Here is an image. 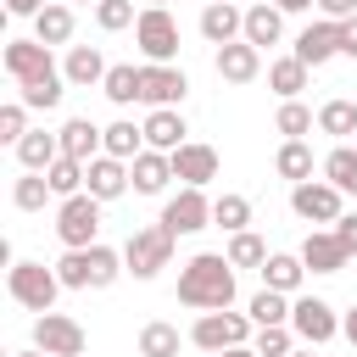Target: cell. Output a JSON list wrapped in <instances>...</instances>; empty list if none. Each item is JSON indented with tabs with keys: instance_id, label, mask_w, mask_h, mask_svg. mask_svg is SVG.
Returning a JSON list of instances; mask_svg holds the SVG:
<instances>
[{
	"instance_id": "f546056e",
	"label": "cell",
	"mask_w": 357,
	"mask_h": 357,
	"mask_svg": "<svg viewBox=\"0 0 357 357\" xmlns=\"http://www.w3.org/2000/svg\"><path fill=\"white\" fill-rule=\"evenodd\" d=\"M45 178H50V195H56V201H73V195H84L89 167H84V162H73V156H56Z\"/></svg>"
},
{
	"instance_id": "f6af8a7d",
	"label": "cell",
	"mask_w": 357,
	"mask_h": 357,
	"mask_svg": "<svg viewBox=\"0 0 357 357\" xmlns=\"http://www.w3.org/2000/svg\"><path fill=\"white\" fill-rule=\"evenodd\" d=\"M335 240H340V245H346V251L357 257V212H346V218L335 223Z\"/></svg>"
},
{
	"instance_id": "484cf974",
	"label": "cell",
	"mask_w": 357,
	"mask_h": 357,
	"mask_svg": "<svg viewBox=\"0 0 357 357\" xmlns=\"http://www.w3.org/2000/svg\"><path fill=\"white\" fill-rule=\"evenodd\" d=\"M73 28H78V17H73V6H67V0H50V6L33 17V39H39V45H67V39H73Z\"/></svg>"
},
{
	"instance_id": "7a4b0ae2",
	"label": "cell",
	"mask_w": 357,
	"mask_h": 357,
	"mask_svg": "<svg viewBox=\"0 0 357 357\" xmlns=\"http://www.w3.org/2000/svg\"><path fill=\"white\" fill-rule=\"evenodd\" d=\"M123 273H128V262H123V251H112V245L61 251V262H56L61 290H106V284H117Z\"/></svg>"
},
{
	"instance_id": "7c38bea8",
	"label": "cell",
	"mask_w": 357,
	"mask_h": 357,
	"mask_svg": "<svg viewBox=\"0 0 357 357\" xmlns=\"http://www.w3.org/2000/svg\"><path fill=\"white\" fill-rule=\"evenodd\" d=\"M0 67L11 73V84H28V78H39V73H56V61H50V45H39V39H6V50H0Z\"/></svg>"
},
{
	"instance_id": "4dcf8cb0",
	"label": "cell",
	"mask_w": 357,
	"mask_h": 357,
	"mask_svg": "<svg viewBox=\"0 0 357 357\" xmlns=\"http://www.w3.org/2000/svg\"><path fill=\"white\" fill-rule=\"evenodd\" d=\"M245 318H251L257 329H279V324H290V296H279V290H257V296L245 301Z\"/></svg>"
},
{
	"instance_id": "11a10c76",
	"label": "cell",
	"mask_w": 357,
	"mask_h": 357,
	"mask_svg": "<svg viewBox=\"0 0 357 357\" xmlns=\"http://www.w3.org/2000/svg\"><path fill=\"white\" fill-rule=\"evenodd\" d=\"M290 357H312V351H301V346H296V351H290Z\"/></svg>"
},
{
	"instance_id": "44dd1931",
	"label": "cell",
	"mask_w": 357,
	"mask_h": 357,
	"mask_svg": "<svg viewBox=\"0 0 357 357\" xmlns=\"http://www.w3.org/2000/svg\"><path fill=\"white\" fill-rule=\"evenodd\" d=\"M212 67H218L223 84H251V78L262 73V50L245 45V39H234V45H223V50L212 56Z\"/></svg>"
},
{
	"instance_id": "1f68e13d",
	"label": "cell",
	"mask_w": 357,
	"mask_h": 357,
	"mask_svg": "<svg viewBox=\"0 0 357 357\" xmlns=\"http://www.w3.org/2000/svg\"><path fill=\"white\" fill-rule=\"evenodd\" d=\"M273 167H279V178L307 184V178H312V145H307V139H284L279 156H273Z\"/></svg>"
},
{
	"instance_id": "f1b7e54d",
	"label": "cell",
	"mask_w": 357,
	"mask_h": 357,
	"mask_svg": "<svg viewBox=\"0 0 357 357\" xmlns=\"http://www.w3.org/2000/svg\"><path fill=\"white\" fill-rule=\"evenodd\" d=\"M307 61H296V56H279V61H268V89L279 95V100H301V89H307Z\"/></svg>"
},
{
	"instance_id": "7402d4cb",
	"label": "cell",
	"mask_w": 357,
	"mask_h": 357,
	"mask_svg": "<svg viewBox=\"0 0 357 357\" xmlns=\"http://www.w3.org/2000/svg\"><path fill=\"white\" fill-rule=\"evenodd\" d=\"M257 273H262V290L296 296V290H301V279H307V262H301V251H273Z\"/></svg>"
},
{
	"instance_id": "9c48e42d",
	"label": "cell",
	"mask_w": 357,
	"mask_h": 357,
	"mask_svg": "<svg viewBox=\"0 0 357 357\" xmlns=\"http://www.w3.org/2000/svg\"><path fill=\"white\" fill-rule=\"evenodd\" d=\"M173 240L178 234H201V229H212V201H206V190H178V195H167V206H162V218H156Z\"/></svg>"
},
{
	"instance_id": "c3c4849f",
	"label": "cell",
	"mask_w": 357,
	"mask_h": 357,
	"mask_svg": "<svg viewBox=\"0 0 357 357\" xmlns=\"http://www.w3.org/2000/svg\"><path fill=\"white\" fill-rule=\"evenodd\" d=\"M45 6H50V0H6V11H11V17H39Z\"/></svg>"
},
{
	"instance_id": "f35d334b",
	"label": "cell",
	"mask_w": 357,
	"mask_h": 357,
	"mask_svg": "<svg viewBox=\"0 0 357 357\" xmlns=\"http://www.w3.org/2000/svg\"><path fill=\"white\" fill-rule=\"evenodd\" d=\"M318 128L335 134V139H351V134H357V106H351V100H324V106H318Z\"/></svg>"
},
{
	"instance_id": "2e32d148",
	"label": "cell",
	"mask_w": 357,
	"mask_h": 357,
	"mask_svg": "<svg viewBox=\"0 0 357 357\" xmlns=\"http://www.w3.org/2000/svg\"><path fill=\"white\" fill-rule=\"evenodd\" d=\"M56 139H61V156H73V162H95V156H106V128H95L89 117H67L61 128H56Z\"/></svg>"
},
{
	"instance_id": "30bf717a",
	"label": "cell",
	"mask_w": 357,
	"mask_h": 357,
	"mask_svg": "<svg viewBox=\"0 0 357 357\" xmlns=\"http://www.w3.org/2000/svg\"><path fill=\"white\" fill-rule=\"evenodd\" d=\"M290 329H296V340L324 346V340L340 335V312H335L324 296H296V301H290Z\"/></svg>"
},
{
	"instance_id": "e575fe53",
	"label": "cell",
	"mask_w": 357,
	"mask_h": 357,
	"mask_svg": "<svg viewBox=\"0 0 357 357\" xmlns=\"http://www.w3.org/2000/svg\"><path fill=\"white\" fill-rule=\"evenodd\" d=\"M139 151H145V128H134L128 117L106 123V156H117V162H134Z\"/></svg>"
},
{
	"instance_id": "816d5d0a",
	"label": "cell",
	"mask_w": 357,
	"mask_h": 357,
	"mask_svg": "<svg viewBox=\"0 0 357 357\" xmlns=\"http://www.w3.org/2000/svg\"><path fill=\"white\" fill-rule=\"evenodd\" d=\"M218 357H257L251 346H234V351H218Z\"/></svg>"
},
{
	"instance_id": "4fadbf2b",
	"label": "cell",
	"mask_w": 357,
	"mask_h": 357,
	"mask_svg": "<svg viewBox=\"0 0 357 357\" xmlns=\"http://www.w3.org/2000/svg\"><path fill=\"white\" fill-rule=\"evenodd\" d=\"M290 56H296V61H307V67L335 61V56H340V22H329V17L307 22V28L296 33V50H290Z\"/></svg>"
},
{
	"instance_id": "d6986e66",
	"label": "cell",
	"mask_w": 357,
	"mask_h": 357,
	"mask_svg": "<svg viewBox=\"0 0 357 357\" xmlns=\"http://www.w3.org/2000/svg\"><path fill=\"white\" fill-rule=\"evenodd\" d=\"M100 206L106 201H117V195H128L134 190V173H128V162H117V156H95L89 162V184H84Z\"/></svg>"
},
{
	"instance_id": "6f0895ef",
	"label": "cell",
	"mask_w": 357,
	"mask_h": 357,
	"mask_svg": "<svg viewBox=\"0 0 357 357\" xmlns=\"http://www.w3.org/2000/svg\"><path fill=\"white\" fill-rule=\"evenodd\" d=\"M229 6H240V0H229ZM245 6H251V0H245Z\"/></svg>"
},
{
	"instance_id": "8fae6325",
	"label": "cell",
	"mask_w": 357,
	"mask_h": 357,
	"mask_svg": "<svg viewBox=\"0 0 357 357\" xmlns=\"http://www.w3.org/2000/svg\"><path fill=\"white\" fill-rule=\"evenodd\" d=\"M33 346L50 351V357H84L89 335H84V324L67 318V312H39V318H33Z\"/></svg>"
},
{
	"instance_id": "ba28073f",
	"label": "cell",
	"mask_w": 357,
	"mask_h": 357,
	"mask_svg": "<svg viewBox=\"0 0 357 357\" xmlns=\"http://www.w3.org/2000/svg\"><path fill=\"white\" fill-rule=\"evenodd\" d=\"M346 195L329 184V178H307V184H290V212L301 218V223H340L346 218V206H340Z\"/></svg>"
},
{
	"instance_id": "cb8c5ba5",
	"label": "cell",
	"mask_w": 357,
	"mask_h": 357,
	"mask_svg": "<svg viewBox=\"0 0 357 357\" xmlns=\"http://www.w3.org/2000/svg\"><path fill=\"white\" fill-rule=\"evenodd\" d=\"M128 173H134V190H139V195H162V190L173 184V156H167V151H139V156L128 162Z\"/></svg>"
},
{
	"instance_id": "db71d44e",
	"label": "cell",
	"mask_w": 357,
	"mask_h": 357,
	"mask_svg": "<svg viewBox=\"0 0 357 357\" xmlns=\"http://www.w3.org/2000/svg\"><path fill=\"white\" fill-rule=\"evenodd\" d=\"M11 357H50V351H39V346H28V351H11Z\"/></svg>"
},
{
	"instance_id": "9a60e30c",
	"label": "cell",
	"mask_w": 357,
	"mask_h": 357,
	"mask_svg": "<svg viewBox=\"0 0 357 357\" xmlns=\"http://www.w3.org/2000/svg\"><path fill=\"white\" fill-rule=\"evenodd\" d=\"M195 28H201V39H206V45H218V50H223V45H234V39H245V6H229V0H212V6L201 11V22H195Z\"/></svg>"
},
{
	"instance_id": "ab89813d",
	"label": "cell",
	"mask_w": 357,
	"mask_h": 357,
	"mask_svg": "<svg viewBox=\"0 0 357 357\" xmlns=\"http://www.w3.org/2000/svg\"><path fill=\"white\" fill-rule=\"evenodd\" d=\"M139 357H178V329L162 324V318H151L139 329Z\"/></svg>"
},
{
	"instance_id": "4316f807",
	"label": "cell",
	"mask_w": 357,
	"mask_h": 357,
	"mask_svg": "<svg viewBox=\"0 0 357 357\" xmlns=\"http://www.w3.org/2000/svg\"><path fill=\"white\" fill-rule=\"evenodd\" d=\"M61 95H67L61 67H56V73H39V78H28V84H17V100H22L28 112H50V106H61Z\"/></svg>"
},
{
	"instance_id": "d4e9b609",
	"label": "cell",
	"mask_w": 357,
	"mask_h": 357,
	"mask_svg": "<svg viewBox=\"0 0 357 357\" xmlns=\"http://www.w3.org/2000/svg\"><path fill=\"white\" fill-rule=\"evenodd\" d=\"M279 33H284V11L279 6H268V0H251L245 6V45H279Z\"/></svg>"
},
{
	"instance_id": "7bdbcfd3",
	"label": "cell",
	"mask_w": 357,
	"mask_h": 357,
	"mask_svg": "<svg viewBox=\"0 0 357 357\" xmlns=\"http://www.w3.org/2000/svg\"><path fill=\"white\" fill-rule=\"evenodd\" d=\"M251 351H257V357H290V351H296V329H290V324L257 329V335H251Z\"/></svg>"
},
{
	"instance_id": "e0dca14e",
	"label": "cell",
	"mask_w": 357,
	"mask_h": 357,
	"mask_svg": "<svg viewBox=\"0 0 357 357\" xmlns=\"http://www.w3.org/2000/svg\"><path fill=\"white\" fill-rule=\"evenodd\" d=\"M173 178H184L190 190H206V184L218 178V151L201 145V139L178 145V151H173Z\"/></svg>"
},
{
	"instance_id": "6da1fadb",
	"label": "cell",
	"mask_w": 357,
	"mask_h": 357,
	"mask_svg": "<svg viewBox=\"0 0 357 357\" xmlns=\"http://www.w3.org/2000/svg\"><path fill=\"white\" fill-rule=\"evenodd\" d=\"M178 301L195 312H229L234 307V262L223 251H195L178 268Z\"/></svg>"
},
{
	"instance_id": "74e56055",
	"label": "cell",
	"mask_w": 357,
	"mask_h": 357,
	"mask_svg": "<svg viewBox=\"0 0 357 357\" xmlns=\"http://www.w3.org/2000/svg\"><path fill=\"white\" fill-rule=\"evenodd\" d=\"M234 268H262L273 251L262 245V234H251V229H240V234H229V251H223Z\"/></svg>"
},
{
	"instance_id": "d6a6232c",
	"label": "cell",
	"mask_w": 357,
	"mask_h": 357,
	"mask_svg": "<svg viewBox=\"0 0 357 357\" xmlns=\"http://www.w3.org/2000/svg\"><path fill=\"white\" fill-rule=\"evenodd\" d=\"M324 178L340 190V195H357V145H335L324 156Z\"/></svg>"
},
{
	"instance_id": "ac0fdd59",
	"label": "cell",
	"mask_w": 357,
	"mask_h": 357,
	"mask_svg": "<svg viewBox=\"0 0 357 357\" xmlns=\"http://www.w3.org/2000/svg\"><path fill=\"white\" fill-rule=\"evenodd\" d=\"M139 128H145V151H167V156H173L178 145H190V139H184V134H190V123H184V112H178V106L151 112Z\"/></svg>"
},
{
	"instance_id": "52a82bcc",
	"label": "cell",
	"mask_w": 357,
	"mask_h": 357,
	"mask_svg": "<svg viewBox=\"0 0 357 357\" xmlns=\"http://www.w3.org/2000/svg\"><path fill=\"white\" fill-rule=\"evenodd\" d=\"M134 39L145 50V67H173V56H178V22H173V11H139Z\"/></svg>"
},
{
	"instance_id": "7dc6e473",
	"label": "cell",
	"mask_w": 357,
	"mask_h": 357,
	"mask_svg": "<svg viewBox=\"0 0 357 357\" xmlns=\"http://www.w3.org/2000/svg\"><path fill=\"white\" fill-rule=\"evenodd\" d=\"M340 56H351V61H357V17H346V22H340Z\"/></svg>"
},
{
	"instance_id": "5bb4252c",
	"label": "cell",
	"mask_w": 357,
	"mask_h": 357,
	"mask_svg": "<svg viewBox=\"0 0 357 357\" xmlns=\"http://www.w3.org/2000/svg\"><path fill=\"white\" fill-rule=\"evenodd\" d=\"M190 95V78H184V67H145L139 73V100L151 106V112H162V106H178Z\"/></svg>"
},
{
	"instance_id": "ee69618b",
	"label": "cell",
	"mask_w": 357,
	"mask_h": 357,
	"mask_svg": "<svg viewBox=\"0 0 357 357\" xmlns=\"http://www.w3.org/2000/svg\"><path fill=\"white\" fill-rule=\"evenodd\" d=\"M22 134H28V106H22V100H6V106H0V139L17 151Z\"/></svg>"
},
{
	"instance_id": "8d00e7d4",
	"label": "cell",
	"mask_w": 357,
	"mask_h": 357,
	"mask_svg": "<svg viewBox=\"0 0 357 357\" xmlns=\"http://www.w3.org/2000/svg\"><path fill=\"white\" fill-rule=\"evenodd\" d=\"M45 201H50V178H45V173H17L11 206H17V212H45Z\"/></svg>"
},
{
	"instance_id": "d590c367",
	"label": "cell",
	"mask_w": 357,
	"mask_h": 357,
	"mask_svg": "<svg viewBox=\"0 0 357 357\" xmlns=\"http://www.w3.org/2000/svg\"><path fill=\"white\" fill-rule=\"evenodd\" d=\"M212 223H218L223 234H240V229H251V201H245V195H234V190H223V195L212 201Z\"/></svg>"
},
{
	"instance_id": "ffe728a7",
	"label": "cell",
	"mask_w": 357,
	"mask_h": 357,
	"mask_svg": "<svg viewBox=\"0 0 357 357\" xmlns=\"http://www.w3.org/2000/svg\"><path fill=\"white\" fill-rule=\"evenodd\" d=\"M301 262H307V273H340L351 262V251L335 240V229H312L301 240Z\"/></svg>"
},
{
	"instance_id": "83f0119b",
	"label": "cell",
	"mask_w": 357,
	"mask_h": 357,
	"mask_svg": "<svg viewBox=\"0 0 357 357\" xmlns=\"http://www.w3.org/2000/svg\"><path fill=\"white\" fill-rule=\"evenodd\" d=\"M61 156V139L56 134H45V128H28L22 134V145H17V162H22V173H50V162Z\"/></svg>"
},
{
	"instance_id": "277c9868",
	"label": "cell",
	"mask_w": 357,
	"mask_h": 357,
	"mask_svg": "<svg viewBox=\"0 0 357 357\" xmlns=\"http://www.w3.org/2000/svg\"><path fill=\"white\" fill-rule=\"evenodd\" d=\"M56 240H61L67 251H89V245H100V201H95L89 190L56 206Z\"/></svg>"
},
{
	"instance_id": "681fc988",
	"label": "cell",
	"mask_w": 357,
	"mask_h": 357,
	"mask_svg": "<svg viewBox=\"0 0 357 357\" xmlns=\"http://www.w3.org/2000/svg\"><path fill=\"white\" fill-rule=\"evenodd\" d=\"M340 335H346V340H351V346H357V307H351V312H346V318H340Z\"/></svg>"
},
{
	"instance_id": "60d3db41",
	"label": "cell",
	"mask_w": 357,
	"mask_h": 357,
	"mask_svg": "<svg viewBox=\"0 0 357 357\" xmlns=\"http://www.w3.org/2000/svg\"><path fill=\"white\" fill-rule=\"evenodd\" d=\"M312 123H318V117H312V106H301V100H284V106H279V117H273V128H279L284 139H307V134H312Z\"/></svg>"
},
{
	"instance_id": "3957f363",
	"label": "cell",
	"mask_w": 357,
	"mask_h": 357,
	"mask_svg": "<svg viewBox=\"0 0 357 357\" xmlns=\"http://www.w3.org/2000/svg\"><path fill=\"white\" fill-rule=\"evenodd\" d=\"M6 290H11V301L28 307V312H56L61 279H56V268H45V262H11Z\"/></svg>"
},
{
	"instance_id": "836d02e7",
	"label": "cell",
	"mask_w": 357,
	"mask_h": 357,
	"mask_svg": "<svg viewBox=\"0 0 357 357\" xmlns=\"http://www.w3.org/2000/svg\"><path fill=\"white\" fill-rule=\"evenodd\" d=\"M139 73H145V67L117 61V67L106 73V84H100V89H106V100H112V106H134V100H139Z\"/></svg>"
},
{
	"instance_id": "8992f818",
	"label": "cell",
	"mask_w": 357,
	"mask_h": 357,
	"mask_svg": "<svg viewBox=\"0 0 357 357\" xmlns=\"http://www.w3.org/2000/svg\"><path fill=\"white\" fill-rule=\"evenodd\" d=\"M251 329H257V324H251L245 312H201V318H195V329H190V340H195L201 351H212V357H218V351L251 346Z\"/></svg>"
},
{
	"instance_id": "b9f144b4",
	"label": "cell",
	"mask_w": 357,
	"mask_h": 357,
	"mask_svg": "<svg viewBox=\"0 0 357 357\" xmlns=\"http://www.w3.org/2000/svg\"><path fill=\"white\" fill-rule=\"evenodd\" d=\"M134 22H139L134 0H100V6H95V28H100V33H123V28H134Z\"/></svg>"
},
{
	"instance_id": "9f6ffc18",
	"label": "cell",
	"mask_w": 357,
	"mask_h": 357,
	"mask_svg": "<svg viewBox=\"0 0 357 357\" xmlns=\"http://www.w3.org/2000/svg\"><path fill=\"white\" fill-rule=\"evenodd\" d=\"M78 6H100V0H78Z\"/></svg>"
},
{
	"instance_id": "603a6c76",
	"label": "cell",
	"mask_w": 357,
	"mask_h": 357,
	"mask_svg": "<svg viewBox=\"0 0 357 357\" xmlns=\"http://www.w3.org/2000/svg\"><path fill=\"white\" fill-rule=\"evenodd\" d=\"M106 56L95 50V45H73L67 50V61H61V78L73 84V89H89V84H106Z\"/></svg>"
},
{
	"instance_id": "5b68a950",
	"label": "cell",
	"mask_w": 357,
	"mask_h": 357,
	"mask_svg": "<svg viewBox=\"0 0 357 357\" xmlns=\"http://www.w3.org/2000/svg\"><path fill=\"white\" fill-rule=\"evenodd\" d=\"M123 262H128V273H134V279H156V273L173 262V234H167L162 223L134 229V234L123 240Z\"/></svg>"
},
{
	"instance_id": "f907efd6",
	"label": "cell",
	"mask_w": 357,
	"mask_h": 357,
	"mask_svg": "<svg viewBox=\"0 0 357 357\" xmlns=\"http://www.w3.org/2000/svg\"><path fill=\"white\" fill-rule=\"evenodd\" d=\"M268 6H279V11H312L318 0H268Z\"/></svg>"
},
{
	"instance_id": "f5cc1de1",
	"label": "cell",
	"mask_w": 357,
	"mask_h": 357,
	"mask_svg": "<svg viewBox=\"0 0 357 357\" xmlns=\"http://www.w3.org/2000/svg\"><path fill=\"white\" fill-rule=\"evenodd\" d=\"M139 6H145V11H167V0H139Z\"/></svg>"
},
{
	"instance_id": "bcb514c9",
	"label": "cell",
	"mask_w": 357,
	"mask_h": 357,
	"mask_svg": "<svg viewBox=\"0 0 357 357\" xmlns=\"http://www.w3.org/2000/svg\"><path fill=\"white\" fill-rule=\"evenodd\" d=\"M318 11L329 22H346V17H357V0H318Z\"/></svg>"
}]
</instances>
